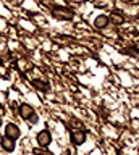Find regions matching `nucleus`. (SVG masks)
<instances>
[{"instance_id":"0eeeda50","label":"nucleus","mask_w":139,"mask_h":155,"mask_svg":"<svg viewBox=\"0 0 139 155\" xmlns=\"http://www.w3.org/2000/svg\"><path fill=\"white\" fill-rule=\"evenodd\" d=\"M34 113V108L29 105V104H21L20 107V115H21V118L23 120H29V116Z\"/></svg>"},{"instance_id":"9d476101","label":"nucleus","mask_w":139,"mask_h":155,"mask_svg":"<svg viewBox=\"0 0 139 155\" xmlns=\"http://www.w3.org/2000/svg\"><path fill=\"white\" fill-rule=\"evenodd\" d=\"M32 152H34L36 155H47L44 149H34V150H32Z\"/></svg>"},{"instance_id":"6e6552de","label":"nucleus","mask_w":139,"mask_h":155,"mask_svg":"<svg viewBox=\"0 0 139 155\" xmlns=\"http://www.w3.org/2000/svg\"><path fill=\"white\" fill-rule=\"evenodd\" d=\"M108 19H110V23H115V24H121V23L124 21L123 15H120V13H117V12L110 13V16H108Z\"/></svg>"},{"instance_id":"20e7f679","label":"nucleus","mask_w":139,"mask_h":155,"mask_svg":"<svg viewBox=\"0 0 139 155\" xmlns=\"http://www.w3.org/2000/svg\"><path fill=\"white\" fill-rule=\"evenodd\" d=\"M71 142L74 145H81L83 142H86V133L83 129H74L71 133Z\"/></svg>"},{"instance_id":"1a4fd4ad","label":"nucleus","mask_w":139,"mask_h":155,"mask_svg":"<svg viewBox=\"0 0 139 155\" xmlns=\"http://www.w3.org/2000/svg\"><path fill=\"white\" fill-rule=\"evenodd\" d=\"M32 86H34V87H37L39 91H44L45 87H47V86H45L42 81H37V79H34V81H32Z\"/></svg>"},{"instance_id":"423d86ee","label":"nucleus","mask_w":139,"mask_h":155,"mask_svg":"<svg viewBox=\"0 0 139 155\" xmlns=\"http://www.w3.org/2000/svg\"><path fill=\"white\" fill-rule=\"evenodd\" d=\"M0 145H2V149L7 150V152H13V150H15V139L3 136L2 140H0Z\"/></svg>"},{"instance_id":"f03ea898","label":"nucleus","mask_w":139,"mask_h":155,"mask_svg":"<svg viewBox=\"0 0 139 155\" xmlns=\"http://www.w3.org/2000/svg\"><path fill=\"white\" fill-rule=\"evenodd\" d=\"M37 142H39V145L41 147H49L50 145V142H52V136H50V133L47 129H44V131H41V133H37Z\"/></svg>"},{"instance_id":"f257e3e1","label":"nucleus","mask_w":139,"mask_h":155,"mask_svg":"<svg viewBox=\"0 0 139 155\" xmlns=\"http://www.w3.org/2000/svg\"><path fill=\"white\" fill-rule=\"evenodd\" d=\"M54 16L57 19H63V21H68V19H73V12L65 7H57L54 8Z\"/></svg>"},{"instance_id":"39448f33","label":"nucleus","mask_w":139,"mask_h":155,"mask_svg":"<svg viewBox=\"0 0 139 155\" xmlns=\"http://www.w3.org/2000/svg\"><path fill=\"white\" fill-rule=\"evenodd\" d=\"M110 24V19L107 15H99V16H95L94 19V28L95 29H105Z\"/></svg>"},{"instance_id":"7ed1b4c3","label":"nucleus","mask_w":139,"mask_h":155,"mask_svg":"<svg viewBox=\"0 0 139 155\" xmlns=\"http://www.w3.org/2000/svg\"><path fill=\"white\" fill-rule=\"evenodd\" d=\"M5 136L7 137H12V139H18L21 136V131L16 124L8 123V124H5Z\"/></svg>"}]
</instances>
